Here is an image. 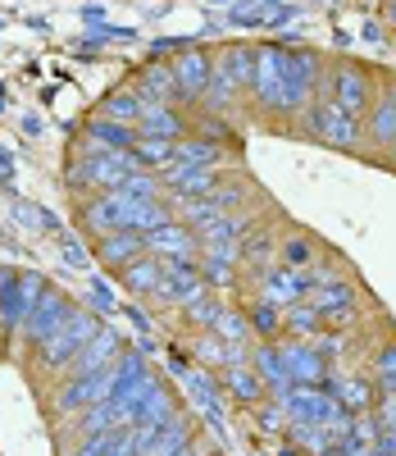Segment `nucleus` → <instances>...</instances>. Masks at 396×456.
I'll return each mask as SVG.
<instances>
[{"label": "nucleus", "instance_id": "obj_3", "mask_svg": "<svg viewBox=\"0 0 396 456\" xmlns=\"http://www.w3.org/2000/svg\"><path fill=\"white\" fill-rule=\"evenodd\" d=\"M137 169H141V160L133 151H105V146H92V142H77V156L69 165V187L83 197L114 192V187H124Z\"/></svg>", "mask_w": 396, "mask_h": 456}, {"label": "nucleus", "instance_id": "obj_19", "mask_svg": "<svg viewBox=\"0 0 396 456\" xmlns=\"http://www.w3.org/2000/svg\"><path fill=\"white\" fill-rule=\"evenodd\" d=\"M328 388H333V397L342 402V411H351V415H365V411H374V406H378L374 374H351V370H337V365H333Z\"/></svg>", "mask_w": 396, "mask_h": 456}, {"label": "nucleus", "instance_id": "obj_11", "mask_svg": "<svg viewBox=\"0 0 396 456\" xmlns=\"http://www.w3.org/2000/svg\"><path fill=\"white\" fill-rule=\"evenodd\" d=\"M150 365H146V356L141 352H124L114 361V388H109V406L118 411V420H128V411L137 406V397L146 393V384H150Z\"/></svg>", "mask_w": 396, "mask_h": 456}, {"label": "nucleus", "instance_id": "obj_43", "mask_svg": "<svg viewBox=\"0 0 396 456\" xmlns=\"http://www.w3.org/2000/svg\"><path fill=\"white\" fill-rule=\"evenodd\" d=\"M232 23H242V28H246V23H264V10H260V5H242V10L232 14Z\"/></svg>", "mask_w": 396, "mask_h": 456}, {"label": "nucleus", "instance_id": "obj_30", "mask_svg": "<svg viewBox=\"0 0 396 456\" xmlns=\"http://www.w3.org/2000/svg\"><path fill=\"white\" fill-rule=\"evenodd\" d=\"M83 142L105 146V151H133V146H137V128H124V124H114V119H101V114H92V119L83 124Z\"/></svg>", "mask_w": 396, "mask_h": 456}, {"label": "nucleus", "instance_id": "obj_18", "mask_svg": "<svg viewBox=\"0 0 396 456\" xmlns=\"http://www.w3.org/2000/svg\"><path fill=\"white\" fill-rule=\"evenodd\" d=\"M137 133L141 137H169V142H182L191 137V110L187 105H141V119H137Z\"/></svg>", "mask_w": 396, "mask_h": 456}, {"label": "nucleus", "instance_id": "obj_6", "mask_svg": "<svg viewBox=\"0 0 396 456\" xmlns=\"http://www.w3.org/2000/svg\"><path fill=\"white\" fill-rule=\"evenodd\" d=\"M283 69H287V46L283 42H260L255 46V78H251V105L269 119H287L283 105Z\"/></svg>", "mask_w": 396, "mask_h": 456}, {"label": "nucleus", "instance_id": "obj_9", "mask_svg": "<svg viewBox=\"0 0 396 456\" xmlns=\"http://www.w3.org/2000/svg\"><path fill=\"white\" fill-rule=\"evenodd\" d=\"M273 402L287 411V420H301V425H337L346 415L328 384H292L283 397H273Z\"/></svg>", "mask_w": 396, "mask_h": 456}, {"label": "nucleus", "instance_id": "obj_24", "mask_svg": "<svg viewBox=\"0 0 396 456\" xmlns=\"http://www.w3.org/2000/svg\"><path fill=\"white\" fill-rule=\"evenodd\" d=\"M133 87L150 105H178V83H174V64L169 60H146Z\"/></svg>", "mask_w": 396, "mask_h": 456}, {"label": "nucleus", "instance_id": "obj_31", "mask_svg": "<svg viewBox=\"0 0 396 456\" xmlns=\"http://www.w3.org/2000/svg\"><path fill=\"white\" fill-rule=\"evenodd\" d=\"M141 96H137V87H118V92H109L101 105H96V114L101 119H114V124H124V128H137V119H141Z\"/></svg>", "mask_w": 396, "mask_h": 456}, {"label": "nucleus", "instance_id": "obj_16", "mask_svg": "<svg viewBox=\"0 0 396 456\" xmlns=\"http://www.w3.org/2000/svg\"><path fill=\"white\" fill-rule=\"evenodd\" d=\"M146 251L160 256V260H196L201 256V238H196L191 224L169 219V224L155 228V233H146Z\"/></svg>", "mask_w": 396, "mask_h": 456}, {"label": "nucleus", "instance_id": "obj_47", "mask_svg": "<svg viewBox=\"0 0 396 456\" xmlns=\"http://www.w3.org/2000/svg\"><path fill=\"white\" fill-rule=\"evenodd\" d=\"M387 87H392V96H396V78H387Z\"/></svg>", "mask_w": 396, "mask_h": 456}, {"label": "nucleus", "instance_id": "obj_28", "mask_svg": "<svg viewBox=\"0 0 396 456\" xmlns=\"http://www.w3.org/2000/svg\"><path fill=\"white\" fill-rule=\"evenodd\" d=\"M246 320H251V333H255V342H279L283 333H287V324H283V306L279 301H269V297H251L246 301Z\"/></svg>", "mask_w": 396, "mask_h": 456}, {"label": "nucleus", "instance_id": "obj_45", "mask_svg": "<svg viewBox=\"0 0 396 456\" xmlns=\"http://www.w3.org/2000/svg\"><path fill=\"white\" fill-rule=\"evenodd\" d=\"M346 456H374V452H369L365 443H355V438H351V447H346Z\"/></svg>", "mask_w": 396, "mask_h": 456}, {"label": "nucleus", "instance_id": "obj_41", "mask_svg": "<svg viewBox=\"0 0 396 456\" xmlns=\"http://www.w3.org/2000/svg\"><path fill=\"white\" fill-rule=\"evenodd\" d=\"M87 311H96V315H109V311H114V292H109L101 279H92V301H87Z\"/></svg>", "mask_w": 396, "mask_h": 456}, {"label": "nucleus", "instance_id": "obj_12", "mask_svg": "<svg viewBox=\"0 0 396 456\" xmlns=\"http://www.w3.org/2000/svg\"><path fill=\"white\" fill-rule=\"evenodd\" d=\"M182 388H187V397L196 402V411H201V420L223 438V384H219V370H210V365H187Z\"/></svg>", "mask_w": 396, "mask_h": 456}, {"label": "nucleus", "instance_id": "obj_34", "mask_svg": "<svg viewBox=\"0 0 396 456\" xmlns=\"http://www.w3.org/2000/svg\"><path fill=\"white\" fill-rule=\"evenodd\" d=\"M223 306H228V301H219V292H214V288H206L196 301H187V306H182V320H187L196 333H206V329H214V324H219Z\"/></svg>", "mask_w": 396, "mask_h": 456}, {"label": "nucleus", "instance_id": "obj_8", "mask_svg": "<svg viewBox=\"0 0 396 456\" xmlns=\"http://www.w3.org/2000/svg\"><path fill=\"white\" fill-rule=\"evenodd\" d=\"M73 306L77 301L64 292V288H55V283H46V292H42V301L28 311V320H23V329H19V347H14V356H23V352H36L42 342L73 315Z\"/></svg>", "mask_w": 396, "mask_h": 456}, {"label": "nucleus", "instance_id": "obj_1", "mask_svg": "<svg viewBox=\"0 0 396 456\" xmlns=\"http://www.w3.org/2000/svg\"><path fill=\"white\" fill-rule=\"evenodd\" d=\"M101 333V315L87 311V306H73V315L32 352V374L46 379V384H64L69 379V365L83 356V347Z\"/></svg>", "mask_w": 396, "mask_h": 456}, {"label": "nucleus", "instance_id": "obj_40", "mask_svg": "<svg viewBox=\"0 0 396 456\" xmlns=\"http://www.w3.org/2000/svg\"><path fill=\"white\" fill-rule=\"evenodd\" d=\"M279 265H287V270H310V265H314V242L305 233L279 238Z\"/></svg>", "mask_w": 396, "mask_h": 456}, {"label": "nucleus", "instance_id": "obj_38", "mask_svg": "<svg viewBox=\"0 0 396 456\" xmlns=\"http://www.w3.org/2000/svg\"><path fill=\"white\" fill-rule=\"evenodd\" d=\"M374 388L378 397H396V333L374 352Z\"/></svg>", "mask_w": 396, "mask_h": 456}, {"label": "nucleus", "instance_id": "obj_44", "mask_svg": "<svg viewBox=\"0 0 396 456\" xmlns=\"http://www.w3.org/2000/svg\"><path fill=\"white\" fill-rule=\"evenodd\" d=\"M64 456H101V447H96V438H77V447L64 452Z\"/></svg>", "mask_w": 396, "mask_h": 456}, {"label": "nucleus", "instance_id": "obj_2", "mask_svg": "<svg viewBox=\"0 0 396 456\" xmlns=\"http://www.w3.org/2000/svg\"><path fill=\"white\" fill-rule=\"evenodd\" d=\"M296 133H301L305 142H314V146L342 151V156H360V151H365V124L351 119V114H346L328 92H319V96L301 110Z\"/></svg>", "mask_w": 396, "mask_h": 456}, {"label": "nucleus", "instance_id": "obj_22", "mask_svg": "<svg viewBox=\"0 0 396 456\" xmlns=\"http://www.w3.org/2000/svg\"><path fill=\"white\" fill-rule=\"evenodd\" d=\"M124 352H128V347H124V338H118L109 324H101V333L83 347V356H77V361L69 365V379H73V374H96V370H109Z\"/></svg>", "mask_w": 396, "mask_h": 456}, {"label": "nucleus", "instance_id": "obj_20", "mask_svg": "<svg viewBox=\"0 0 396 456\" xmlns=\"http://www.w3.org/2000/svg\"><path fill=\"white\" fill-rule=\"evenodd\" d=\"M92 256L105 265V270H124V265H133L137 256H146V233H137V228H114V233L96 238L92 242Z\"/></svg>", "mask_w": 396, "mask_h": 456}, {"label": "nucleus", "instance_id": "obj_39", "mask_svg": "<svg viewBox=\"0 0 396 456\" xmlns=\"http://www.w3.org/2000/svg\"><path fill=\"white\" fill-rule=\"evenodd\" d=\"M191 137H206V142L223 146V142H232V128H228L223 114H214V110H201V105H196V110H191Z\"/></svg>", "mask_w": 396, "mask_h": 456}, {"label": "nucleus", "instance_id": "obj_42", "mask_svg": "<svg viewBox=\"0 0 396 456\" xmlns=\"http://www.w3.org/2000/svg\"><path fill=\"white\" fill-rule=\"evenodd\" d=\"M369 452H374V456H396V429H378Z\"/></svg>", "mask_w": 396, "mask_h": 456}, {"label": "nucleus", "instance_id": "obj_21", "mask_svg": "<svg viewBox=\"0 0 396 456\" xmlns=\"http://www.w3.org/2000/svg\"><path fill=\"white\" fill-rule=\"evenodd\" d=\"M77 224H83V233L96 242L114 228H124V210H118V192H96V197H83L77 206Z\"/></svg>", "mask_w": 396, "mask_h": 456}, {"label": "nucleus", "instance_id": "obj_17", "mask_svg": "<svg viewBox=\"0 0 396 456\" xmlns=\"http://www.w3.org/2000/svg\"><path fill=\"white\" fill-rule=\"evenodd\" d=\"M392 142H396V96H392V87L383 83L378 96H374V105H369V114H365V151H374V156H387Z\"/></svg>", "mask_w": 396, "mask_h": 456}, {"label": "nucleus", "instance_id": "obj_46", "mask_svg": "<svg viewBox=\"0 0 396 456\" xmlns=\"http://www.w3.org/2000/svg\"><path fill=\"white\" fill-rule=\"evenodd\" d=\"M383 165H387V169H396V142H392V151L383 156Z\"/></svg>", "mask_w": 396, "mask_h": 456}, {"label": "nucleus", "instance_id": "obj_36", "mask_svg": "<svg viewBox=\"0 0 396 456\" xmlns=\"http://www.w3.org/2000/svg\"><path fill=\"white\" fill-rule=\"evenodd\" d=\"M283 324L292 338H319L324 333V315L310 306V301H292V306H283Z\"/></svg>", "mask_w": 396, "mask_h": 456}, {"label": "nucleus", "instance_id": "obj_10", "mask_svg": "<svg viewBox=\"0 0 396 456\" xmlns=\"http://www.w3.org/2000/svg\"><path fill=\"white\" fill-rule=\"evenodd\" d=\"M169 64H174V83H178V105L196 110V105H201V96H206V87H210L214 55H210L206 46H191V42H187Z\"/></svg>", "mask_w": 396, "mask_h": 456}, {"label": "nucleus", "instance_id": "obj_48", "mask_svg": "<svg viewBox=\"0 0 396 456\" xmlns=\"http://www.w3.org/2000/svg\"><path fill=\"white\" fill-rule=\"evenodd\" d=\"M392 51H396V32H392Z\"/></svg>", "mask_w": 396, "mask_h": 456}, {"label": "nucleus", "instance_id": "obj_4", "mask_svg": "<svg viewBox=\"0 0 396 456\" xmlns=\"http://www.w3.org/2000/svg\"><path fill=\"white\" fill-rule=\"evenodd\" d=\"M42 292H46V279L36 270H0V342H5L10 356L19 347V329L28 311L42 301Z\"/></svg>", "mask_w": 396, "mask_h": 456}, {"label": "nucleus", "instance_id": "obj_26", "mask_svg": "<svg viewBox=\"0 0 396 456\" xmlns=\"http://www.w3.org/2000/svg\"><path fill=\"white\" fill-rule=\"evenodd\" d=\"M251 365H255V374L264 379L269 397H283V393L292 388V374H287V361H283V352H279V342H251Z\"/></svg>", "mask_w": 396, "mask_h": 456}, {"label": "nucleus", "instance_id": "obj_14", "mask_svg": "<svg viewBox=\"0 0 396 456\" xmlns=\"http://www.w3.org/2000/svg\"><path fill=\"white\" fill-rule=\"evenodd\" d=\"M279 352H283V361H287L292 384H328L333 365H328V356L314 347L310 338H292V333H283V338H279Z\"/></svg>", "mask_w": 396, "mask_h": 456}, {"label": "nucleus", "instance_id": "obj_13", "mask_svg": "<svg viewBox=\"0 0 396 456\" xmlns=\"http://www.w3.org/2000/svg\"><path fill=\"white\" fill-rule=\"evenodd\" d=\"M305 301L324 315V329H351L355 320H360V292H355L351 279H337L328 288H314Z\"/></svg>", "mask_w": 396, "mask_h": 456}, {"label": "nucleus", "instance_id": "obj_37", "mask_svg": "<svg viewBox=\"0 0 396 456\" xmlns=\"http://www.w3.org/2000/svg\"><path fill=\"white\" fill-rule=\"evenodd\" d=\"M214 333H219L223 342H232V347H251V342H255L251 320H246V311H242V306H223V315H219Z\"/></svg>", "mask_w": 396, "mask_h": 456}, {"label": "nucleus", "instance_id": "obj_32", "mask_svg": "<svg viewBox=\"0 0 396 456\" xmlns=\"http://www.w3.org/2000/svg\"><path fill=\"white\" fill-rule=\"evenodd\" d=\"M174 165H182V169H219L223 165V146H214L206 137H182Z\"/></svg>", "mask_w": 396, "mask_h": 456}, {"label": "nucleus", "instance_id": "obj_35", "mask_svg": "<svg viewBox=\"0 0 396 456\" xmlns=\"http://www.w3.org/2000/svg\"><path fill=\"white\" fill-rule=\"evenodd\" d=\"M124 420H118V411L109 406V402H96V406H87L83 415H73V429H77V438H96V434H109V429H118Z\"/></svg>", "mask_w": 396, "mask_h": 456}, {"label": "nucleus", "instance_id": "obj_29", "mask_svg": "<svg viewBox=\"0 0 396 456\" xmlns=\"http://www.w3.org/2000/svg\"><path fill=\"white\" fill-rule=\"evenodd\" d=\"M160 279H165V260H160V256H150V251L118 270V283H124L133 297H150L155 288H160Z\"/></svg>", "mask_w": 396, "mask_h": 456}, {"label": "nucleus", "instance_id": "obj_7", "mask_svg": "<svg viewBox=\"0 0 396 456\" xmlns=\"http://www.w3.org/2000/svg\"><path fill=\"white\" fill-rule=\"evenodd\" d=\"M109 388H114V365L109 370H96V374H73L64 384H55V393L46 397V415L60 420V415H83L87 406L96 402H109Z\"/></svg>", "mask_w": 396, "mask_h": 456}, {"label": "nucleus", "instance_id": "obj_27", "mask_svg": "<svg viewBox=\"0 0 396 456\" xmlns=\"http://www.w3.org/2000/svg\"><path fill=\"white\" fill-rule=\"evenodd\" d=\"M214 69L223 73V78L242 92L246 101H251V78H255V46H223L219 55H214Z\"/></svg>", "mask_w": 396, "mask_h": 456}, {"label": "nucleus", "instance_id": "obj_33", "mask_svg": "<svg viewBox=\"0 0 396 456\" xmlns=\"http://www.w3.org/2000/svg\"><path fill=\"white\" fill-rule=\"evenodd\" d=\"M133 156L141 160V169L160 174V169H169V165L178 160V142H169V137H141V133H137Z\"/></svg>", "mask_w": 396, "mask_h": 456}, {"label": "nucleus", "instance_id": "obj_5", "mask_svg": "<svg viewBox=\"0 0 396 456\" xmlns=\"http://www.w3.org/2000/svg\"><path fill=\"white\" fill-rule=\"evenodd\" d=\"M378 87H383V83H378V69H369V64H360V60H351V55L328 60V83H324V92L351 114V119L365 124V114H369Z\"/></svg>", "mask_w": 396, "mask_h": 456}, {"label": "nucleus", "instance_id": "obj_23", "mask_svg": "<svg viewBox=\"0 0 396 456\" xmlns=\"http://www.w3.org/2000/svg\"><path fill=\"white\" fill-rule=\"evenodd\" d=\"M219 384H223V393H228V397H232L237 406H260V402L269 397L264 379L255 374V365H251V361L223 365V370H219Z\"/></svg>", "mask_w": 396, "mask_h": 456}, {"label": "nucleus", "instance_id": "obj_25", "mask_svg": "<svg viewBox=\"0 0 396 456\" xmlns=\"http://www.w3.org/2000/svg\"><path fill=\"white\" fill-rule=\"evenodd\" d=\"M255 292L269 297V301H279V306H292V301H305V297H310L305 274H301V270H287V265H279V260L264 270V279L255 283Z\"/></svg>", "mask_w": 396, "mask_h": 456}, {"label": "nucleus", "instance_id": "obj_15", "mask_svg": "<svg viewBox=\"0 0 396 456\" xmlns=\"http://www.w3.org/2000/svg\"><path fill=\"white\" fill-rule=\"evenodd\" d=\"M174 415H178V397H174V388L165 384V379L155 374L150 384H146V393L137 397V406L128 411V420H124V425H146V429H165V425L174 420Z\"/></svg>", "mask_w": 396, "mask_h": 456}]
</instances>
